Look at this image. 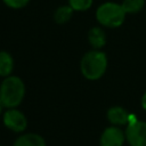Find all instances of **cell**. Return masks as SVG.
<instances>
[{
  "label": "cell",
  "instance_id": "5b68a950",
  "mask_svg": "<svg viewBox=\"0 0 146 146\" xmlns=\"http://www.w3.org/2000/svg\"><path fill=\"white\" fill-rule=\"evenodd\" d=\"M3 124L14 132H23L27 127V119L17 108H7L2 116Z\"/></svg>",
  "mask_w": 146,
  "mask_h": 146
},
{
  "label": "cell",
  "instance_id": "277c9868",
  "mask_svg": "<svg viewBox=\"0 0 146 146\" xmlns=\"http://www.w3.org/2000/svg\"><path fill=\"white\" fill-rule=\"evenodd\" d=\"M124 135L130 146H146V122L138 119L129 122Z\"/></svg>",
  "mask_w": 146,
  "mask_h": 146
},
{
  "label": "cell",
  "instance_id": "4fadbf2b",
  "mask_svg": "<svg viewBox=\"0 0 146 146\" xmlns=\"http://www.w3.org/2000/svg\"><path fill=\"white\" fill-rule=\"evenodd\" d=\"M94 0H68V6L74 11H87L91 8Z\"/></svg>",
  "mask_w": 146,
  "mask_h": 146
},
{
  "label": "cell",
  "instance_id": "3957f363",
  "mask_svg": "<svg viewBox=\"0 0 146 146\" xmlns=\"http://www.w3.org/2000/svg\"><path fill=\"white\" fill-rule=\"evenodd\" d=\"M95 16L100 26L116 29L124 23L127 14L123 10L121 3L106 1L100 6H98Z\"/></svg>",
  "mask_w": 146,
  "mask_h": 146
},
{
  "label": "cell",
  "instance_id": "ba28073f",
  "mask_svg": "<svg viewBox=\"0 0 146 146\" xmlns=\"http://www.w3.org/2000/svg\"><path fill=\"white\" fill-rule=\"evenodd\" d=\"M88 42L92 47V49L102 50V48L106 44V33L100 26H92L88 31Z\"/></svg>",
  "mask_w": 146,
  "mask_h": 146
},
{
  "label": "cell",
  "instance_id": "7a4b0ae2",
  "mask_svg": "<svg viewBox=\"0 0 146 146\" xmlns=\"http://www.w3.org/2000/svg\"><path fill=\"white\" fill-rule=\"evenodd\" d=\"M25 83L16 75L3 78L0 84V103L5 108H16L24 99Z\"/></svg>",
  "mask_w": 146,
  "mask_h": 146
},
{
  "label": "cell",
  "instance_id": "5bb4252c",
  "mask_svg": "<svg viewBox=\"0 0 146 146\" xmlns=\"http://www.w3.org/2000/svg\"><path fill=\"white\" fill-rule=\"evenodd\" d=\"M3 3L11 9H22L26 7L30 2V0H2Z\"/></svg>",
  "mask_w": 146,
  "mask_h": 146
},
{
  "label": "cell",
  "instance_id": "9a60e30c",
  "mask_svg": "<svg viewBox=\"0 0 146 146\" xmlns=\"http://www.w3.org/2000/svg\"><path fill=\"white\" fill-rule=\"evenodd\" d=\"M140 104H141V107L146 111V91L141 96V99H140Z\"/></svg>",
  "mask_w": 146,
  "mask_h": 146
},
{
  "label": "cell",
  "instance_id": "30bf717a",
  "mask_svg": "<svg viewBox=\"0 0 146 146\" xmlns=\"http://www.w3.org/2000/svg\"><path fill=\"white\" fill-rule=\"evenodd\" d=\"M14 70V58L13 56L5 50L0 51V76L7 78L11 75Z\"/></svg>",
  "mask_w": 146,
  "mask_h": 146
},
{
  "label": "cell",
  "instance_id": "9c48e42d",
  "mask_svg": "<svg viewBox=\"0 0 146 146\" xmlns=\"http://www.w3.org/2000/svg\"><path fill=\"white\" fill-rule=\"evenodd\" d=\"M13 146H46V141L42 136L33 132L21 135Z\"/></svg>",
  "mask_w": 146,
  "mask_h": 146
},
{
  "label": "cell",
  "instance_id": "8fae6325",
  "mask_svg": "<svg viewBox=\"0 0 146 146\" xmlns=\"http://www.w3.org/2000/svg\"><path fill=\"white\" fill-rule=\"evenodd\" d=\"M73 11L74 10L68 5L59 6L54 13V21L57 24H65L71 19V17L73 15Z\"/></svg>",
  "mask_w": 146,
  "mask_h": 146
},
{
  "label": "cell",
  "instance_id": "52a82bcc",
  "mask_svg": "<svg viewBox=\"0 0 146 146\" xmlns=\"http://www.w3.org/2000/svg\"><path fill=\"white\" fill-rule=\"evenodd\" d=\"M130 114L131 113H129L122 106H112L107 110L106 117L112 123V125L121 127V125H127L129 123Z\"/></svg>",
  "mask_w": 146,
  "mask_h": 146
},
{
  "label": "cell",
  "instance_id": "8992f818",
  "mask_svg": "<svg viewBox=\"0 0 146 146\" xmlns=\"http://www.w3.org/2000/svg\"><path fill=\"white\" fill-rule=\"evenodd\" d=\"M125 141V135L121 128L116 125L107 127L100 136V146H122Z\"/></svg>",
  "mask_w": 146,
  "mask_h": 146
},
{
  "label": "cell",
  "instance_id": "7c38bea8",
  "mask_svg": "<svg viewBox=\"0 0 146 146\" xmlns=\"http://www.w3.org/2000/svg\"><path fill=\"white\" fill-rule=\"evenodd\" d=\"M145 2L146 0H123L121 6L125 14H137L144 9Z\"/></svg>",
  "mask_w": 146,
  "mask_h": 146
},
{
  "label": "cell",
  "instance_id": "2e32d148",
  "mask_svg": "<svg viewBox=\"0 0 146 146\" xmlns=\"http://www.w3.org/2000/svg\"><path fill=\"white\" fill-rule=\"evenodd\" d=\"M2 108H3V106H2V104L0 103V114H1V112H2Z\"/></svg>",
  "mask_w": 146,
  "mask_h": 146
},
{
  "label": "cell",
  "instance_id": "6da1fadb",
  "mask_svg": "<svg viewBox=\"0 0 146 146\" xmlns=\"http://www.w3.org/2000/svg\"><path fill=\"white\" fill-rule=\"evenodd\" d=\"M108 60L104 51L92 49L87 51L80 60V71L82 75L90 81L100 79L107 70Z\"/></svg>",
  "mask_w": 146,
  "mask_h": 146
}]
</instances>
